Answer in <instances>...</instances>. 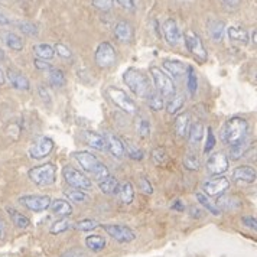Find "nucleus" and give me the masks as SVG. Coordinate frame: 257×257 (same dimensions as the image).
<instances>
[{
  "label": "nucleus",
  "mask_w": 257,
  "mask_h": 257,
  "mask_svg": "<svg viewBox=\"0 0 257 257\" xmlns=\"http://www.w3.org/2000/svg\"><path fill=\"white\" fill-rule=\"evenodd\" d=\"M227 35L231 41L238 42V44H247L248 42V34L241 26H230L227 29Z\"/></svg>",
  "instance_id": "nucleus-30"
},
{
  "label": "nucleus",
  "mask_w": 257,
  "mask_h": 257,
  "mask_svg": "<svg viewBox=\"0 0 257 257\" xmlns=\"http://www.w3.org/2000/svg\"><path fill=\"white\" fill-rule=\"evenodd\" d=\"M101 227L113 240H116L117 243L127 244V243L135 241V238H136L135 231L132 228H128L127 225H121V224H103Z\"/></svg>",
  "instance_id": "nucleus-7"
},
{
  "label": "nucleus",
  "mask_w": 257,
  "mask_h": 257,
  "mask_svg": "<svg viewBox=\"0 0 257 257\" xmlns=\"http://www.w3.org/2000/svg\"><path fill=\"white\" fill-rule=\"evenodd\" d=\"M148 103H149V107L155 110V111H159V110H162L165 107L164 103V97L161 95V94L158 93L156 90H152V93L149 94L148 97Z\"/></svg>",
  "instance_id": "nucleus-37"
},
{
  "label": "nucleus",
  "mask_w": 257,
  "mask_h": 257,
  "mask_svg": "<svg viewBox=\"0 0 257 257\" xmlns=\"http://www.w3.org/2000/svg\"><path fill=\"white\" fill-rule=\"evenodd\" d=\"M65 197L71 199L72 202H77V204H84L88 201V195L85 194V191H80V189H75V188H71V189H65L64 191Z\"/></svg>",
  "instance_id": "nucleus-35"
},
{
  "label": "nucleus",
  "mask_w": 257,
  "mask_h": 257,
  "mask_svg": "<svg viewBox=\"0 0 257 257\" xmlns=\"http://www.w3.org/2000/svg\"><path fill=\"white\" fill-rule=\"evenodd\" d=\"M151 74H152L153 81L156 85V91L162 97L172 98L176 94V87L172 78L168 74H165L162 70H159L158 67H151Z\"/></svg>",
  "instance_id": "nucleus-5"
},
{
  "label": "nucleus",
  "mask_w": 257,
  "mask_h": 257,
  "mask_svg": "<svg viewBox=\"0 0 257 257\" xmlns=\"http://www.w3.org/2000/svg\"><path fill=\"white\" fill-rule=\"evenodd\" d=\"M5 59V52H3V49H0V61H3Z\"/></svg>",
  "instance_id": "nucleus-61"
},
{
  "label": "nucleus",
  "mask_w": 257,
  "mask_h": 257,
  "mask_svg": "<svg viewBox=\"0 0 257 257\" xmlns=\"http://www.w3.org/2000/svg\"><path fill=\"white\" fill-rule=\"evenodd\" d=\"M189 127V113H182L181 116L176 117L175 120V130L176 135L179 138H185Z\"/></svg>",
  "instance_id": "nucleus-33"
},
{
  "label": "nucleus",
  "mask_w": 257,
  "mask_h": 257,
  "mask_svg": "<svg viewBox=\"0 0 257 257\" xmlns=\"http://www.w3.org/2000/svg\"><path fill=\"white\" fill-rule=\"evenodd\" d=\"M71 228V222L67 220V218H59L57 221L52 222V225H51V228H49V233L51 234H61L64 233V231H67V230H70Z\"/></svg>",
  "instance_id": "nucleus-40"
},
{
  "label": "nucleus",
  "mask_w": 257,
  "mask_h": 257,
  "mask_svg": "<svg viewBox=\"0 0 257 257\" xmlns=\"http://www.w3.org/2000/svg\"><path fill=\"white\" fill-rule=\"evenodd\" d=\"M39 95H41V98H42V100H48V101H49V97H48L49 94H48L47 88H45V87H42V85H39Z\"/></svg>",
  "instance_id": "nucleus-58"
},
{
  "label": "nucleus",
  "mask_w": 257,
  "mask_h": 257,
  "mask_svg": "<svg viewBox=\"0 0 257 257\" xmlns=\"http://www.w3.org/2000/svg\"><path fill=\"white\" fill-rule=\"evenodd\" d=\"M19 204L26 210L34 212H42L47 211L51 205V198L48 195H25L19 198Z\"/></svg>",
  "instance_id": "nucleus-12"
},
{
  "label": "nucleus",
  "mask_w": 257,
  "mask_h": 257,
  "mask_svg": "<svg viewBox=\"0 0 257 257\" xmlns=\"http://www.w3.org/2000/svg\"><path fill=\"white\" fill-rule=\"evenodd\" d=\"M84 139L90 148H94L97 151H105V141L101 135L87 130V132H84Z\"/></svg>",
  "instance_id": "nucleus-24"
},
{
  "label": "nucleus",
  "mask_w": 257,
  "mask_h": 257,
  "mask_svg": "<svg viewBox=\"0 0 257 257\" xmlns=\"http://www.w3.org/2000/svg\"><path fill=\"white\" fill-rule=\"evenodd\" d=\"M136 130L138 135L141 136L142 139H148L151 136V123L146 117H139L138 123H136Z\"/></svg>",
  "instance_id": "nucleus-39"
},
{
  "label": "nucleus",
  "mask_w": 257,
  "mask_h": 257,
  "mask_svg": "<svg viewBox=\"0 0 257 257\" xmlns=\"http://www.w3.org/2000/svg\"><path fill=\"white\" fill-rule=\"evenodd\" d=\"M253 42L256 44V31H253Z\"/></svg>",
  "instance_id": "nucleus-62"
},
{
  "label": "nucleus",
  "mask_w": 257,
  "mask_h": 257,
  "mask_svg": "<svg viewBox=\"0 0 257 257\" xmlns=\"http://www.w3.org/2000/svg\"><path fill=\"white\" fill-rule=\"evenodd\" d=\"M241 0H221V3L224 6H227L228 9H235L240 5Z\"/></svg>",
  "instance_id": "nucleus-56"
},
{
  "label": "nucleus",
  "mask_w": 257,
  "mask_h": 257,
  "mask_svg": "<svg viewBox=\"0 0 257 257\" xmlns=\"http://www.w3.org/2000/svg\"><path fill=\"white\" fill-rule=\"evenodd\" d=\"M123 146H124V153H127L133 161H142L143 159V152L138 146H135V145H132L128 142H124Z\"/></svg>",
  "instance_id": "nucleus-42"
},
{
  "label": "nucleus",
  "mask_w": 257,
  "mask_h": 257,
  "mask_svg": "<svg viewBox=\"0 0 257 257\" xmlns=\"http://www.w3.org/2000/svg\"><path fill=\"white\" fill-rule=\"evenodd\" d=\"M5 78H8L9 84L12 85L13 88H16V90L26 91V90L31 88V82H29V80L25 77L22 72H19V71L8 70L6 71V77H5Z\"/></svg>",
  "instance_id": "nucleus-16"
},
{
  "label": "nucleus",
  "mask_w": 257,
  "mask_h": 257,
  "mask_svg": "<svg viewBox=\"0 0 257 257\" xmlns=\"http://www.w3.org/2000/svg\"><path fill=\"white\" fill-rule=\"evenodd\" d=\"M49 72V82L54 85V87H64L65 82H67V77L64 74V71L59 70V68H51Z\"/></svg>",
  "instance_id": "nucleus-36"
},
{
  "label": "nucleus",
  "mask_w": 257,
  "mask_h": 257,
  "mask_svg": "<svg viewBox=\"0 0 257 257\" xmlns=\"http://www.w3.org/2000/svg\"><path fill=\"white\" fill-rule=\"evenodd\" d=\"M74 158L78 164L81 165L82 169L87 174H91L98 182L110 176V171L107 169V166L93 153L81 151V152L74 153Z\"/></svg>",
  "instance_id": "nucleus-2"
},
{
  "label": "nucleus",
  "mask_w": 257,
  "mask_h": 257,
  "mask_svg": "<svg viewBox=\"0 0 257 257\" xmlns=\"http://www.w3.org/2000/svg\"><path fill=\"white\" fill-rule=\"evenodd\" d=\"M6 234H8V227H6L5 220L0 215V240H5L6 238Z\"/></svg>",
  "instance_id": "nucleus-55"
},
{
  "label": "nucleus",
  "mask_w": 257,
  "mask_h": 257,
  "mask_svg": "<svg viewBox=\"0 0 257 257\" xmlns=\"http://www.w3.org/2000/svg\"><path fill=\"white\" fill-rule=\"evenodd\" d=\"M256 169L251 166H237L233 171V178L235 181H241L245 184H251L256 181Z\"/></svg>",
  "instance_id": "nucleus-20"
},
{
  "label": "nucleus",
  "mask_w": 257,
  "mask_h": 257,
  "mask_svg": "<svg viewBox=\"0 0 257 257\" xmlns=\"http://www.w3.org/2000/svg\"><path fill=\"white\" fill-rule=\"evenodd\" d=\"M248 132V121L243 117H233L225 121L221 130V141L224 145H234L245 139Z\"/></svg>",
  "instance_id": "nucleus-3"
},
{
  "label": "nucleus",
  "mask_w": 257,
  "mask_h": 257,
  "mask_svg": "<svg viewBox=\"0 0 257 257\" xmlns=\"http://www.w3.org/2000/svg\"><path fill=\"white\" fill-rule=\"evenodd\" d=\"M34 52L39 59H52L55 55L54 47H51L49 44H38L34 47Z\"/></svg>",
  "instance_id": "nucleus-34"
},
{
  "label": "nucleus",
  "mask_w": 257,
  "mask_h": 257,
  "mask_svg": "<svg viewBox=\"0 0 257 257\" xmlns=\"http://www.w3.org/2000/svg\"><path fill=\"white\" fill-rule=\"evenodd\" d=\"M188 139L191 145H198L204 138V124L201 121H194L188 127Z\"/></svg>",
  "instance_id": "nucleus-25"
},
{
  "label": "nucleus",
  "mask_w": 257,
  "mask_h": 257,
  "mask_svg": "<svg viewBox=\"0 0 257 257\" xmlns=\"http://www.w3.org/2000/svg\"><path fill=\"white\" fill-rule=\"evenodd\" d=\"M5 81H6V78H5V72H3L2 68H0V85H3Z\"/></svg>",
  "instance_id": "nucleus-60"
},
{
  "label": "nucleus",
  "mask_w": 257,
  "mask_h": 257,
  "mask_svg": "<svg viewBox=\"0 0 257 257\" xmlns=\"http://www.w3.org/2000/svg\"><path fill=\"white\" fill-rule=\"evenodd\" d=\"M100 224L95 221V220H90V218H85V220H81L75 224V228L78 231H82V233H87V231H93L98 227Z\"/></svg>",
  "instance_id": "nucleus-43"
},
{
  "label": "nucleus",
  "mask_w": 257,
  "mask_h": 257,
  "mask_svg": "<svg viewBox=\"0 0 257 257\" xmlns=\"http://www.w3.org/2000/svg\"><path fill=\"white\" fill-rule=\"evenodd\" d=\"M8 211V214H9V217H11V220L12 222L18 227V228H21V230H25V228H28L29 225H31V220L22 214L21 211L15 210V208H11V207H8L6 208Z\"/></svg>",
  "instance_id": "nucleus-26"
},
{
  "label": "nucleus",
  "mask_w": 257,
  "mask_h": 257,
  "mask_svg": "<svg viewBox=\"0 0 257 257\" xmlns=\"http://www.w3.org/2000/svg\"><path fill=\"white\" fill-rule=\"evenodd\" d=\"M116 2L121 6V8L128 9V11L135 8V0H116Z\"/></svg>",
  "instance_id": "nucleus-54"
},
{
  "label": "nucleus",
  "mask_w": 257,
  "mask_h": 257,
  "mask_svg": "<svg viewBox=\"0 0 257 257\" xmlns=\"http://www.w3.org/2000/svg\"><path fill=\"white\" fill-rule=\"evenodd\" d=\"M228 158L224 152H215L207 161V171L210 175H221L228 169Z\"/></svg>",
  "instance_id": "nucleus-13"
},
{
  "label": "nucleus",
  "mask_w": 257,
  "mask_h": 257,
  "mask_svg": "<svg viewBox=\"0 0 257 257\" xmlns=\"http://www.w3.org/2000/svg\"><path fill=\"white\" fill-rule=\"evenodd\" d=\"M54 51L58 54L61 58H64V59H70L71 57H72V52H71V49L67 47V45H64V44H55Z\"/></svg>",
  "instance_id": "nucleus-48"
},
{
  "label": "nucleus",
  "mask_w": 257,
  "mask_h": 257,
  "mask_svg": "<svg viewBox=\"0 0 257 257\" xmlns=\"http://www.w3.org/2000/svg\"><path fill=\"white\" fill-rule=\"evenodd\" d=\"M28 176L38 187L52 185L55 182V179H57V166L54 164H51V162L39 165V166H35V168L29 169Z\"/></svg>",
  "instance_id": "nucleus-4"
},
{
  "label": "nucleus",
  "mask_w": 257,
  "mask_h": 257,
  "mask_svg": "<svg viewBox=\"0 0 257 257\" xmlns=\"http://www.w3.org/2000/svg\"><path fill=\"white\" fill-rule=\"evenodd\" d=\"M123 81L127 85V88L138 97L146 98L152 93V84L146 74L136 68H128L123 74Z\"/></svg>",
  "instance_id": "nucleus-1"
},
{
  "label": "nucleus",
  "mask_w": 257,
  "mask_h": 257,
  "mask_svg": "<svg viewBox=\"0 0 257 257\" xmlns=\"http://www.w3.org/2000/svg\"><path fill=\"white\" fill-rule=\"evenodd\" d=\"M230 188V181L225 176H215L204 184V194L210 198H218L224 195Z\"/></svg>",
  "instance_id": "nucleus-11"
},
{
  "label": "nucleus",
  "mask_w": 257,
  "mask_h": 257,
  "mask_svg": "<svg viewBox=\"0 0 257 257\" xmlns=\"http://www.w3.org/2000/svg\"><path fill=\"white\" fill-rule=\"evenodd\" d=\"M61 257H87V254H85V251L84 250H81V248H70V250H67L64 254Z\"/></svg>",
  "instance_id": "nucleus-52"
},
{
  "label": "nucleus",
  "mask_w": 257,
  "mask_h": 257,
  "mask_svg": "<svg viewBox=\"0 0 257 257\" xmlns=\"http://www.w3.org/2000/svg\"><path fill=\"white\" fill-rule=\"evenodd\" d=\"M195 198L198 199V202L205 208L207 211H210L212 215H217V217H220L221 215V208L215 204V202H212V199L210 197H207L204 192H197L195 194Z\"/></svg>",
  "instance_id": "nucleus-27"
},
{
  "label": "nucleus",
  "mask_w": 257,
  "mask_h": 257,
  "mask_svg": "<svg viewBox=\"0 0 257 257\" xmlns=\"http://www.w3.org/2000/svg\"><path fill=\"white\" fill-rule=\"evenodd\" d=\"M247 149H248V142H247V139H243L241 142H237V143L231 145V149H230V153H228L227 158H230L231 161H238L240 158L244 156Z\"/></svg>",
  "instance_id": "nucleus-32"
},
{
  "label": "nucleus",
  "mask_w": 257,
  "mask_h": 257,
  "mask_svg": "<svg viewBox=\"0 0 257 257\" xmlns=\"http://www.w3.org/2000/svg\"><path fill=\"white\" fill-rule=\"evenodd\" d=\"M152 162L155 165H165L168 162V152L164 148H156L152 151Z\"/></svg>",
  "instance_id": "nucleus-44"
},
{
  "label": "nucleus",
  "mask_w": 257,
  "mask_h": 257,
  "mask_svg": "<svg viewBox=\"0 0 257 257\" xmlns=\"http://www.w3.org/2000/svg\"><path fill=\"white\" fill-rule=\"evenodd\" d=\"M62 176L70 187L80 189V191H88V189H91V185H93L90 178H87L84 174L78 172L77 169H74L71 166H65L62 169Z\"/></svg>",
  "instance_id": "nucleus-10"
},
{
  "label": "nucleus",
  "mask_w": 257,
  "mask_h": 257,
  "mask_svg": "<svg viewBox=\"0 0 257 257\" xmlns=\"http://www.w3.org/2000/svg\"><path fill=\"white\" fill-rule=\"evenodd\" d=\"M171 208H172V210H175V211H184V208H185V207H184V204H182V202H181L179 199H176L175 202H174V204L171 205Z\"/></svg>",
  "instance_id": "nucleus-57"
},
{
  "label": "nucleus",
  "mask_w": 257,
  "mask_h": 257,
  "mask_svg": "<svg viewBox=\"0 0 257 257\" xmlns=\"http://www.w3.org/2000/svg\"><path fill=\"white\" fill-rule=\"evenodd\" d=\"M208 138H207V142H205V148H204V152L205 153H210L212 149H214V146H215V138H214V133H212V130L208 127Z\"/></svg>",
  "instance_id": "nucleus-49"
},
{
  "label": "nucleus",
  "mask_w": 257,
  "mask_h": 257,
  "mask_svg": "<svg viewBox=\"0 0 257 257\" xmlns=\"http://www.w3.org/2000/svg\"><path fill=\"white\" fill-rule=\"evenodd\" d=\"M139 188L142 189V192L149 194V195L153 192L152 184L149 182V179H148V178H141V179H139Z\"/></svg>",
  "instance_id": "nucleus-51"
},
{
  "label": "nucleus",
  "mask_w": 257,
  "mask_h": 257,
  "mask_svg": "<svg viewBox=\"0 0 257 257\" xmlns=\"http://www.w3.org/2000/svg\"><path fill=\"white\" fill-rule=\"evenodd\" d=\"M85 245L88 250H91L94 253H98L104 248L107 245V241L103 235H98V234H91L88 237H85Z\"/></svg>",
  "instance_id": "nucleus-28"
},
{
  "label": "nucleus",
  "mask_w": 257,
  "mask_h": 257,
  "mask_svg": "<svg viewBox=\"0 0 257 257\" xmlns=\"http://www.w3.org/2000/svg\"><path fill=\"white\" fill-rule=\"evenodd\" d=\"M118 187H120V184H118V181L114 176H108V178H105V179L98 182L100 191L103 194H105V195H114V194H117Z\"/></svg>",
  "instance_id": "nucleus-29"
},
{
  "label": "nucleus",
  "mask_w": 257,
  "mask_h": 257,
  "mask_svg": "<svg viewBox=\"0 0 257 257\" xmlns=\"http://www.w3.org/2000/svg\"><path fill=\"white\" fill-rule=\"evenodd\" d=\"M49 210H51L52 214L58 215L61 218H67V217L72 215V205L67 199H54V201H51Z\"/></svg>",
  "instance_id": "nucleus-19"
},
{
  "label": "nucleus",
  "mask_w": 257,
  "mask_h": 257,
  "mask_svg": "<svg viewBox=\"0 0 257 257\" xmlns=\"http://www.w3.org/2000/svg\"><path fill=\"white\" fill-rule=\"evenodd\" d=\"M241 222L244 224L247 228H250V230H253V231H256L257 230L256 217H251V215H244V217H241Z\"/></svg>",
  "instance_id": "nucleus-50"
},
{
  "label": "nucleus",
  "mask_w": 257,
  "mask_h": 257,
  "mask_svg": "<svg viewBox=\"0 0 257 257\" xmlns=\"http://www.w3.org/2000/svg\"><path fill=\"white\" fill-rule=\"evenodd\" d=\"M184 41H185V45L189 49V52L195 57V59L198 62H205L208 55H207V49L202 44V39L199 38L198 34H195L194 31H187L184 34Z\"/></svg>",
  "instance_id": "nucleus-9"
},
{
  "label": "nucleus",
  "mask_w": 257,
  "mask_h": 257,
  "mask_svg": "<svg viewBox=\"0 0 257 257\" xmlns=\"http://www.w3.org/2000/svg\"><path fill=\"white\" fill-rule=\"evenodd\" d=\"M114 36L120 42H130L133 39V28L126 21H120L114 26Z\"/></svg>",
  "instance_id": "nucleus-22"
},
{
  "label": "nucleus",
  "mask_w": 257,
  "mask_h": 257,
  "mask_svg": "<svg viewBox=\"0 0 257 257\" xmlns=\"http://www.w3.org/2000/svg\"><path fill=\"white\" fill-rule=\"evenodd\" d=\"M11 24V21L5 16V15H2L0 13V25H9Z\"/></svg>",
  "instance_id": "nucleus-59"
},
{
  "label": "nucleus",
  "mask_w": 257,
  "mask_h": 257,
  "mask_svg": "<svg viewBox=\"0 0 257 257\" xmlns=\"http://www.w3.org/2000/svg\"><path fill=\"white\" fill-rule=\"evenodd\" d=\"M187 77H188V90H189V93L194 95V94L197 93V90H198V78H197V71L194 70L192 67H188Z\"/></svg>",
  "instance_id": "nucleus-41"
},
{
  "label": "nucleus",
  "mask_w": 257,
  "mask_h": 257,
  "mask_svg": "<svg viewBox=\"0 0 257 257\" xmlns=\"http://www.w3.org/2000/svg\"><path fill=\"white\" fill-rule=\"evenodd\" d=\"M34 65H35V68L38 71H48L52 68L49 62H47V61H44V59H39V58H36L35 61H34Z\"/></svg>",
  "instance_id": "nucleus-53"
},
{
  "label": "nucleus",
  "mask_w": 257,
  "mask_h": 257,
  "mask_svg": "<svg viewBox=\"0 0 257 257\" xmlns=\"http://www.w3.org/2000/svg\"><path fill=\"white\" fill-rule=\"evenodd\" d=\"M0 41L13 51H22L25 48L24 39L12 31H0Z\"/></svg>",
  "instance_id": "nucleus-18"
},
{
  "label": "nucleus",
  "mask_w": 257,
  "mask_h": 257,
  "mask_svg": "<svg viewBox=\"0 0 257 257\" xmlns=\"http://www.w3.org/2000/svg\"><path fill=\"white\" fill-rule=\"evenodd\" d=\"M103 138H104L105 141V151H108V152L111 153L114 158H117V159H120V158L124 156V146H123V142L120 141L116 135L105 133Z\"/></svg>",
  "instance_id": "nucleus-17"
},
{
  "label": "nucleus",
  "mask_w": 257,
  "mask_h": 257,
  "mask_svg": "<svg viewBox=\"0 0 257 257\" xmlns=\"http://www.w3.org/2000/svg\"><path fill=\"white\" fill-rule=\"evenodd\" d=\"M18 29H19L22 34L29 36H36L38 35V32H39L35 25L31 24V22H19V24H18Z\"/></svg>",
  "instance_id": "nucleus-45"
},
{
  "label": "nucleus",
  "mask_w": 257,
  "mask_h": 257,
  "mask_svg": "<svg viewBox=\"0 0 257 257\" xmlns=\"http://www.w3.org/2000/svg\"><path fill=\"white\" fill-rule=\"evenodd\" d=\"M185 168L189 169V171H197L199 169V161L198 158L195 156V155H192V153H188L187 156H185Z\"/></svg>",
  "instance_id": "nucleus-47"
},
{
  "label": "nucleus",
  "mask_w": 257,
  "mask_h": 257,
  "mask_svg": "<svg viewBox=\"0 0 257 257\" xmlns=\"http://www.w3.org/2000/svg\"><path fill=\"white\" fill-rule=\"evenodd\" d=\"M114 0H93V6L101 12H108L113 9Z\"/></svg>",
  "instance_id": "nucleus-46"
},
{
  "label": "nucleus",
  "mask_w": 257,
  "mask_h": 257,
  "mask_svg": "<svg viewBox=\"0 0 257 257\" xmlns=\"http://www.w3.org/2000/svg\"><path fill=\"white\" fill-rule=\"evenodd\" d=\"M118 197H120V201L123 204H132L133 202V198H135V188L132 185V182H124L118 187V191H117Z\"/></svg>",
  "instance_id": "nucleus-31"
},
{
  "label": "nucleus",
  "mask_w": 257,
  "mask_h": 257,
  "mask_svg": "<svg viewBox=\"0 0 257 257\" xmlns=\"http://www.w3.org/2000/svg\"><path fill=\"white\" fill-rule=\"evenodd\" d=\"M225 34V25L218 19H211L208 21V35L214 42H221Z\"/></svg>",
  "instance_id": "nucleus-23"
},
{
  "label": "nucleus",
  "mask_w": 257,
  "mask_h": 257,
  "mask_svg": "<svg viewBox=\"0 0 257 257\" xmlns=\"http://www.w3.org/2000/svg\"><path fill=\"white\" fill-rule=\"evenodd\" d=\"M107 95L113 101V104L118 107L120 110H123L124 113H127V114H136L138 113L136 103L123 90H120L117 87H110V88H107Z\"/></svg>",
  "instance_id": "nucleus-6"
},
{
  "label": "nucleus",
  "mask_w": 257,
  "mask_h": 257,
  "mask_svg": "<svg viewBox=\"0 0 257 257\" xmlns=\"http://www.w3.org/2000/svg\"><path fill=\"white\" fill-rule=\"evenodd\" d=\"M184 103H185V97H184V95H174V97L169 100V103L166 104V111H168V114H175V113H178V111L182 108Z\"/></svg>",
  "instance_id": "nucleus-38"
},
{
  "label": "nucleus",
  "mask_w": 257,
  "mask_h": 257,
  "mask_svg": "<svg viewBox=\"0 0 257 257\" xmlns=\"http://www.w3.org/2000/svg\"><path fill=\"white\" fill-rule=\"evenodd\" d=\"M162 32H164L165 39L169 45L176 47L181 39H182V34L179 31V26L176 24L174 19H166L162 25Z\"/></svg>",
  "instance_id": "nucleus-15"
},
{
  "label": "nucleus",
  "mask_w": 257,
  "mask_h": 257,
  "mask_svg": "<svg viewBox=\"0 0 257 257\" xmlns=\"http://www.w3.org/2000/svg\"><path fill=\"white\" fill-rule=\"evenodd\" d=\"M164 68L168 71L172 77L181 78L182 75L187 74L188 65H185L184 62H181V61H178V59H165Z\"/></svg>",
  "instance_id": "nucleus-21"
},
{
  "label": "nucleus",
  "mask_w": 257,
  "mask_h": 257,
  "mask_svg": "<svg viewBox=\"0 0 257 257\" xmlns=\"http://www.w3.org/2000/svg\"><path fill=\"white\" fill-rule=\"evenodd\" d=\"M116 49H114V47L110 42H101L97 47L95 54H94L95 64L100 68H110V67H113L114 62H116Z\"/></svg>",
  "instance_id": "nucleus-8"
},
{
  "label": "nucleus",
  "mask_w": 257,
  "mask_h": 257,
  "mask_svg": "<svg viewBox=\"0 0 257 257\" xmlns=\"http://www.w3.org/2000/svg\"><path fill=\"white\" fill-rule=\"evenodd\" d=\"M55 148V143L51 138H41L36 143L29 149V156L32 159H44L49 156Z\"/></svg>",
  "instance_id": "nucleus-14"
}]
</instances>
